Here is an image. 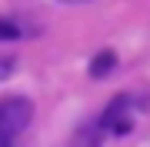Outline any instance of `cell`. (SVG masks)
<instances>
[{
    "mask_svg": "<svg viewBox=\"0 0 150 147\" xmlns=\"http://www.w3.org/2000/svg\"><path fill=\"white\" fill-rule=\"evenodd\" d=\"M113 64H117V57H113L110 50H103L100 57H93V64H90V77H107Z\"/></svg>",
    "mask_w": 150,
    "mask_h": 147,
    "instance_id": "obj_3",
    "label": "cell"
},
{
    "mask_svg": "<svg viewBox=\"0 0 150 147\" xmlns=\"http://www.w3.org/2000/svg\"><path fill=\"white\" fill-rule=\"evenodd\" d=\"M130 107H134V100H130L127 94H117V97L107 104V110L100 114V120L93 124V131H97V134H103V131H110V134H127L130 127H134Z\"/></svg>",
    "mask_w": 150,
    "mask_h": 147,
    "instance_id": "obj_2",
    "label": "cell"
},
{
    "mask_svg": "<svg viewBox=\"0 0 150 147\" xmlns=\"http://www.w3.org/2000/svg\"><path fill=\"white\" fill-rule=\"evenodd\" d=\"M10 70H13V60H10V57H7V60H0V80H4Z\"/></svg>",
    "mask_w": 150,
    "mask_h": 147,
    "instance_id": "obj_5",
    "label": "cell"
},
{
    "mask_svg": "<svg viewBox=\"0 0 150 147\" xmlns=\"http://www.w3.org/2000/svg\"><path fill=\"white\" fill-rule=\"evenodd\" d=\"M33 117V104L27 97H4L0 100V147H13L17 134L27 131Z\"/></svg>",
    "mask_w": 150,
    "mask_h": 147,
    "instance_id": "obj_1",
    "label": "cell"
},
{
    "mask_svg": "<svg viewBox=\"0 0 150 147\" xmlns=\"http://www.w3.org/2000/svg\"><path fill=\"white\" fill-rule=\"evenodd\" d=\"M20 23H13V20H4V17H0V40H17L20 37Z\"/></svg>",
    "mask_w": 150,
    "mask_h": 147,
    "instance_id": "obj_4",
    "label": "cell"
},
{
    "mask_svg": "<svg viewBox=\"0 0 150 147\" xmlns=\"http://www.w3.org/2000/svg\"><path fill=\"white\" fill-rule=\"evenodd\" d=\"M60 4H80V0H60Z\"/></svg>",
    "mask_w": 150,
    "mask_h": 147,
    "instance_id": "obj_6",
    "label": "cell"
}]
</instances>
